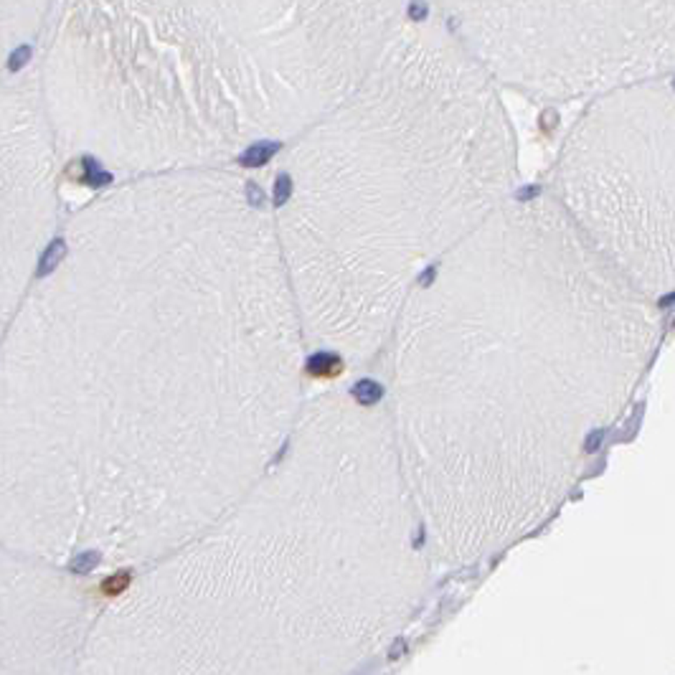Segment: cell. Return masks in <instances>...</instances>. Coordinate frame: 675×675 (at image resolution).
Masks as SVG:
<instances>
[{
    "label": "cell",
    "instance_id": "cell-1",
    "mask_svg": "<svg viewBox=\"0 0 675 675\" xmlns=\"http://www.w3.org/2000/svg\"><path fill=\"white\" fill-rule=\"evenodd\" d=\"M196 191L142 180L56 232L0 340V543L155 561L244 497L282 419L224 381Z\"/></svg>",
    "mask_w": 675,
    "mask_h": 675
},
{
    "label": "cell",
    "instance_id": "cell-2",
    "mask_svg": "<svg viewBox=\"0 0 675 675\" xmlns=\"http://www.w3.org/2000/svg\"><path fill=\"white\" fill-rule=\"evenodd\" d=\"M302 432L310 462L295 470L290 457L244 503L155 559L125 599L89 622L76 675H265L262 657L282 675L274 655L356 668L363 645L389 637L401 617L373 607L394 612L409 596L373 594V584L399 579L373 574V559L409 543L373 554V521L356 533L353 523L401 483L358 513L353 500L366 488L348 493L333 513L343 490L333 493V470L315 477L310 424Z\"/></svg>",
    "mask_w": 675,
    "mask_h": 675
},
{
    "label": "cell",
    "instance_id": "cell-3",
    "mask_svg": "<svg viewBox=\"0 0 675 675\" xmlns=\"http://www.w3.org/2000/svg\"><path fill=\"white\" fill-rule=\"evenodd\" d=\"M59 175L36 92L0 81V340L59 232Z\"/></svg>",
    "mask_w": 675,
    "mask_h": 675
},
{
    "label": "cell",
    "instance_id": "cell-4",
    "mask_svg": "<svg viewBox=\"0 0 675 675\" xmlns=\"http://www.w3.org/2000/svg\"><path fill=\"white\" fill-rule=\"evenodd\" d=\"M89 622L67 569L0 543V675H76Z\"/></svg>",
    "mask_w": 675,
    "mask_h": 675
},
{
    "label": "cell",
    "instance_id": "cell-5",
    "mask_svg": "<svg viewBox=\"0 0 675 675\" xmlns=\"http://www.w3.org/2000/svg\"><path fill=\"white\" fill-rule=\"evenodd\" d=\"M51 11L53 0H0V81L20 53L44 36Z\"/></svg>",
    "mask_w": 675,
    "mask_h": 675
}]
</instances>
